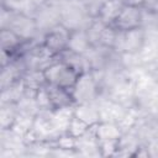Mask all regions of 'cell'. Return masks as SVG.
Returning <instances> with one entry per match:
<instances>
[{"mask_svg":"<svg viewBox=\"0 0 158 158\" xmlns=\"http://www.w3.org/2000/svg\"><path fill=\"white\" fill-rule=\"evenodd\" d=\"M43 75L49 85L69 89L74 86L79 77V72L72 68L65 62H59L47 65L43 69Z\"/></svg>","mask_w":158,"mask_h":158,"instance_id":"cell-1","label":"cell"},{"mask_svg":"<svg viewBox=\"0 0 158 158\" xmlns=\"http://www.w3.org/2000/svg\"><path fill=\"white\" fill-rule=\"evenodd\" d=\"M96 94H98V89L94 75L88 72L80 73L73 86L72 98L78 104L94 102L96 99Z\"/></svg>","mask_w":158,"mask_h":158,"instance_id":"cell-2","label":"cell"},{"mask_svg":"<svg viewBox=\"0 0 158 158\" xmlns=\"http://www.w3.org/2000/svg\"><path fill=\"white\" fill-rule=\"evenodd\" d=\"M69 30L64 27L63 25L54 26L53 28L49 30L44 38V47L51 52V53H58L67 48L68 46V40H69Z\"/></svg>","mask_w":158,"mask_h":158,"instance_id":"cell-3","label":"cell"},{"mask_svg":"<svg viewBox=\"0 0 158 158\" xmlns=\"http://www.w3.org/2000/svg\"><path fill=\"white\" fill-rule=\"evenodd\" d=\"M85 10L78 2H68L60 10V19L64 27L78 30L80 28V23L84 21Z\"/></svg>","mask_w":158,"mask_h":158,"instance_id":"cell-4","label":"cell"},{"mask_svg":"<svg viewBox=\"0 0 158 158\" xmlns=\"http://www.w3.org/2000/svg\"><path fill=\"white\" fill-rule=\"evenodd\" d=\"M141 19H142V15L137 6L123 5L120 15L115 21V25L120 31H127V30L138 27Z\"/></svg>","mask_w":158,"mask_h":158,"instance_id":"cell-5","label":"cell"},{"mask_svg":"<svg viewBox=\"0 0 158 158\" xmlns=\"http://www.w3.org/2000/svg\"><path fill=\"white\" fill-rule=\"evenodd\" d=\"M74 116L84 121L89 127L95 126L100 122L99 105H95V102L78 104V106L74 109Z\"/></svg>","mask_w":158,"mask_h":158,"instance_id":"cell-6","label":"cell"},{"mask_svg":"<svg viewBox=\"0 0 158 158\" xmlns=\"http://www.w3.org/2000/svg\"><path fill=\"white\" fill-rule=\"evenodd\" d=\"M73 116H74V110H72L69 105L57 107L56 111L51 112V120L57 133H63L68 131Z\"/></svg>","mask_w":158,"mask_h":158,"instance_id":"cell-7","label":"cell"},{"mask_svg":"<svg viewBox=\"0 0 158 158\" xmlns=\"http://www.w3.org/2000/svg\"><path fill=\"white\" fill-rule=\"evenodd\" d=\"M90 40L88 36V32L78 28L74 30L73 32H70L69 35V40H68V51L77 53V54H85L90 47Z\"/></svg>","mask_w":158,"mask_h":158,"instance_id":"cell-8","label":"cell"},{"mask_svg":"<svg viewBox=\"0 0 158 158\" xmlns=\"http://www.w3.org/2000/svg\"><path fill=\"white\" fill-rule=\"evenodd\" d=\"M123 2L121 0H105L104 4L101 5L98 15H99V20L101 22H104L105 25H110V23H115L117 16L120 15L122 7H123Z\"/></svg>","mask_w":158,"mask_h":158,"instance_id":"cell-9","label":"cell"},{"mask_svg":"<svg viewBox=\"0 0 158 158\" xmlns=\"http://www.w3.org/2000/svg\"><path fill=\"white\" fill-rule=\"evenodd\" d=\"M99 110H100V121L117 122L121 121L126 115L121 105L115 101H104L99 106Z\"/></svg>","mask_w":158,"mask_h":158,"instance_id":"cell-10","label":"cell"},{"mask_svg":"<svg viewBox=\"0 0 158 158\" xmlns=\"http://www.w3.org/2000/svg\"><path fill=\"white\" fill-rule=\"evenodd\" d=\"M95 135L99 143L106 141H117L121 136V130L115 122L101 121L100 123L96 125Z\"/></svg>","mask_w":158,"mask_h":158,"instance_id":"cell-11","label":"cell"},{"mask_svg":"<svg viewBox=\"0 0 158 158\" xmlns=\"http://www.w3.org/2000/svg\"><path fill=\"white\" fill-rule=\"evenodd\" d=\"M25 94H26V85L23 83V79L21 81L16 80L12 84H10L9 86L2 89L1 104H4V102H14V104H16Z\"/></svg>","mask_w":158,"mask_h":158,"instance_id":"cell-12","label":"cell"},{"mask_svg":"<svg viewBox=\"0 0 158 158\" xmlns=\"http://www.w3.org/2000/svg\"><path fill=\"white\" fill-rule=\"evenodd\" d=\"M19 115L17 106L14 102H4L1 104V110H0V122H1V128L7 130L12 126L14 121L16 120Z\"/></svg>","mask_w":158,"mask_h":158,"instance_id":"cell-13","label":"cell"},{"mask_svg":"<svg viewBox=\"0 0 158 158\" xmlns=\"http://www.w3.org/2000/svg\"><path fill=\"white\" fill-rule=\"evenodd\" d=\"M33 121H35V116H30V115H23V114H19L16 120L14 121L12 126L10 127L11 131H14L16 135L19 136H26L31 132L32 127H33Z\"/></svg>","mask_w":158,"mask_h":158,"instance_id":"cell-14","label":"cell"},{"mask_svg":"<svg viewBox=\"0 0 158 158\" xmlns=\"http://www.w3.org/2000/svg\"><path fill=\"white\" fill-rule=\"evenodd\" d=\"M22 38L16 35L14 31H11L10 28H2L1 30V46H2V49L5 51H10L12 48H15L20 41Z\"/></svg>","mask_w":158,"mask_h":158,"instance_id":"cell-15","label":"cell"},{"mask_svg":"<svg viewBox=\"0 0 158 158\" xmlns=\"http://www.w3.org/2000/svg\"><path fill=\"white\" fill-rule=\"evenodd\" d=\"M88 128H89V126L84 122V121H81L80 118H78V117H75V116H73V118H72V121H70V123H69V127H68V135H70V136H73L74 138H77V137H80L81 135H84L86 131H88Z\"/></svg>","mask_w":158,"mask_h":158,"instance_id":"cell-16","label":"cell"},{"mask_svg":"<svg viewBox=\"0 0 158 158\" xmlns=\"http://www.w3.org/2000/svg\"><path fill=\"white\" fill-rule=\"evenodd\" d=\"M58 146L62 148V149H70V148H75L77 146V139L68 135V136H64V137H60L59 141H58Z\"/></svg>","mask_w":158,"mask_h":158,"instance_id":"cell-17","label":"cell"},{"mask_svg":"<svg viewBox=\"0 0 158 158\" xmlns=\"http://www.w3.org/2000/svg\"><path fill=\"white\" fill-rule=\"evenodd\" d=\"M125 5H132V6H138L141 5L144 0H122Z\"/></svg>","mask_w":158,"mask_h":158,"instance_id":"cell-18","label":"cell"},{"mask_svg":"<svg viewBox=\"0 0 158 158\" xmlns=\"http://www.w3.org/2000/svg\"><path fill=\"white\" fill-rule=\"evenodd\" d=\"M4 1H7V0H4Z\"/></svg>","mask_w":158,"mask_h":158,"instance_id":"cell-19","label":"cell"}]
</instances>
